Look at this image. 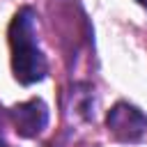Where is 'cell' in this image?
<instances>
[{
    "mask_svg": "<svg viewBox=\"0 0 147 147\" xmlns=\"http://www.w3.org/2000/svg\"><path fill=\"white\" fill-rule=\"evenodd\" d=\"M0 147H11V145L5 140V136H2V113H0Z\"/></svg>",
    "mask_w": 147,
    "mask_h": 147,
    "instance_id": "5b68a950",
    "label": "cell"
},
{
    "mask_svg": "<svg viewBox=\"0 0 147 147\" xmlns=\"http://www.w3.org/2000/svg\"><path fill=\"white\" fill-rule=\"evenodd\" d=\"M11 69L18 83L32 85L48 74L46 55L37 41V14L32 7H21L9 25Z\"/></svg>",
    "mask_w": 147,
    "mask_h": 147,
    "instance_id": "6da1fadb",
    "label": "cell"
},
{
    "mask_svg": "<svg viewBox=\"0 0 147 147\" xmlns=\"http://www.w3.org/2000/svg\"><path fill=\"white\" fill-rule=\"evenodd\" d=\"M106 126L122 142H136L147 133V115L126 101H117L106 117Z\"/></svg>",
    "mask_w": 147,
    "mask_h": 147,
    "instance_id": "7a4b0ae2",
    "label": "cell"
},
{
    "mask_svg": "<svg viewBox=\"0 0 147 147\" xmlns=\"http://www.w3.org/2000/svg\"><path fill=\"white\" fill-rule=\"evenodd\" d=\"M67 110L74 117H83V119H92L94 110H92V87L85 83H76L69 92V103Z\"/></svg>",
    "mask_w": 147,
    "mask_h": 147,
    "instance_id": "277c9868",
    "label": "cell"
},
{
    "mask_svg": "<svg viewBox=\"0 0 147 147\" xmlns=\"http://www.w3.org/2000/svg\"><path fill=\"white\" fill-rule=\"evenodd\" d=\"M7 119L11 122L14 131L21 138H34L48 124V106L41 99H30V101L16 103L11 110H7Z\"/></svg>",
    "mask_w": 147,
    "mask_h": 147,
    "instance_id": "3957f363",
    "label": "cell"
},
{
    "mask_svg": "<svg viewBox=\"0 0 147 147\" xmlns=\"http://www.w3.org/2000/svg\"><path fill=\"white\" fill-rule=\"evenodd\" d=\"M138 2H140V5H142V7H147V0H138Z\"/></svg>",
    "mask_w": 147,
    "mask_h": 147,
    "instance_id": "8992f818",
    "label": "cell"
}]
</instances>
